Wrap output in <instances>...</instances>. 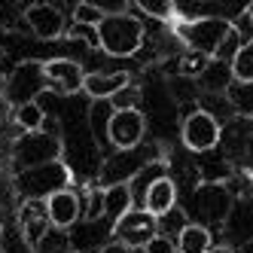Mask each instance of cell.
<instances>
[{
  "label": "cell",
  "instance_id": "cell-26",
  "mask_svg": "<svg viewBox=\"0 0 253 253\" xmlns=\"http://www.w3.org/2000/svg\"><path fill=\"white\" fill-rule=\"evenodd\" d=\"M80 213L85 216V220H98V216H104V189L101 186L85 192V205L80 202Z\"/></svg>",
  "mask_w": 253,
  "mask_h": 253
},
{
  "label": "cell",
  "instance_id": "cell-23",
  "mask_svg": "<svg viewBox=\"0 0 253 253\" xmlns=\"http://www.w3.org/2000/svg\"><path fill=\"white\" fill-rule=\"evenodd\" d=\"M43 122H46V110L40 107V101H28L15 107V125L22 131H37L43 128Z\"/></svg>",
  "mask_w": 253,
  "mask_h": 253
},
{
  "label": "cell",
  "instance_id": "cell-2",
  "mask_svg": "<svg viewBox=\"0 0 253 253\" xmlns=\"http://www.w3.org/2000/svg\"><path fill=\"white\" fill-rule=\"evenodd\" d=\"M95 34H98V46L113 58H131L143 46V22L134 19L131 12L104 15L95 25Z\"/></svg>",
  "mask_w": 253,
  "mask_h": 253
},
{
  "label": "cell",
  "instance_id": "cell-4",
  "mask_svg": "<svg viewBox=\"0 0 253 253\" xmlns=\"http://www.w3.org/2000/svg\"><path fill=\"white\" fill-rule=\"evenodd\" d=\"M235 202V195L229 189V183L223 180H205L198 183L189 195V211L202 226H223V220L229 216V208Z\"/></svg>",
  "mask_w": 253,
  "mask_h": 253
},
{
  "label": "cell",
  "instance_id": "cell-25",
  "mask_svg": "<svg viewBox=\"0 0 253 253\" xmlns=\"http://www.w3.org/2000/svg\"><path fill=\"white\" fill-rule=\"evenodd\" d=\"M131 3L140 12H147V15H153V19H159V22H171L174 15H177L174 0H131Z\"/></svg>",
  "mask_w": 253,
  "mask_h": 253
},
{
  "label": "cell",
  "instance_id": "cell-16",
  "mask_svg": "<svg viewBox=\"0 0 253 253\" xmlns=\"http://www.w3.org/2000/svg\"><path fill=\"white\" fill-rule=\"evenodd\" d=\"M19 226H22V238L25 244L37 247L40 238L52 229L46 220V208H43V198H25V205L19 211Z\"/></svg>",
  "mask_w": 253,
  "mask_h": 253
},
{
  "label": "cell",
  "instance_id": "cell-28",
  "mask_svg": "<svg viewBox=\"0 0 253 253\" xmlns=\"http://www.w3.org/2000/svg\"><path fill=\"white\" fill-rule=\"evenodd\" d=\"M205 64H208V55H205V52H195V49H189L186 55H180V74L195 80V77L205 70Z\"/></svg>",
  "mask_w": 253,
  "mask_h": 253
},
{
  "label": "cell",
  "instance_id": "cell-21",
  "mask_svg": "<svg viewBox=\"0 0 253 253\" xmlns=\"http://www.w3.org/2000/svg\"><path fill=\"white\" fill-rule=\"evenodd\" d=\"M226 226V235L235 241V244H244L250 238V220H247V198H241V202H232L229 208V216L223 220Z\"/></svg>",
  "mask_w": 253,
  "mask_h": 253
},
{
  "label": "cell",
  "instance_id": "cell-3",
  "mask_svg": "<svg viewBox=\"0 0 253 253\" xmlns=\"http://www.w3.org/2000/svg\"><path fill=\"white\" fill-rule=\"evenodd\" d=\"M156 153L159 147L156 143H137V147H128V150H116L110 159L101 165V174H98V186H113V183H131V180L147 171V165L156 162Z\"/></svg>",
  "mask_w": 253,
  "mask_h": 253
},
{
  "label": "cell",
  "instance_id": "cell-27",
  "mask_svg": "<svg viewBox=\"0 0 253 253\" xmlns=\"http://www.w3.org/2000/svg\"><path fill=\"white\" fill-rule=\"evenodd\" d=\"M137 101H140V88L131 85V83L125 88H119L113 98H107V104H110L113 110H131V107H137Z\"/></svg>",
  "mask_w": 253,
  "mask_h": 253
},
{
  "label": "cell",
  "instance_id": "cell-30",
  "mask_svg": "<svg viewBox=\"0 0 253 253\" xmlns=\"http://www.w3.org/2000/svg\"><path fill=\"white\" fill-rule=\"evenodd\" d=\"M88 6H95L101 15H119V12H128L131 0H85Z\"/></svg>",
  "mask_w": 253,
  "mask_h": 253
},
{
  "label": "cell",
  "instance_id": "cell-33",
  "mask_svg": "<svg viewBox=\"0 0 253 253\" xmlns=\"http://www.w3.org/2000/svg\"><path fill=\"white\" fill-rule=\"evenodd\" d=\"M250 12H253V9H250V6H244V9H241V15H238V19L232 22L235 34H238L241 40H250Z\"/></svg>",
  "mask_w": 253,
  "mask_h": 253
},
{
  "label": "cell",
  "instance_id": "cell-12",
  "mask_svg": "<svg viewBox=\"0 0 253 253\" xmlns=\"http://www.w3.org/2000/svg\"><path fill=\"white\" fill-rule=\"evenodd\" d=\"M43 77H46V88H52V92L80 95L85 70L74 58H49V61H43Z\"/></svg>",
  "mask_w": 253,
  "mask_h": 253
},
{
  "label": "cell",
  "instance_id": "cell-10",
  "mask_svg": "<svg viewBox=\"0 0 253 253\" xmlns=\"http://www.w3.org/2000/svg\"><path fill=\"white\" fill-rule=\"evenodd\" d=\"M43 88H46L43 64H37V61H22L9 74L6 95H9V101L15 107H19V104H28V101H37V95L43 92Z\"/></svg>",
  "mask_w": 253,
  "mask_h": 253
},
{
  "label": "cell",
  "instance_id": "cell-14",
  "mask_svg": "<svg viewBox=\"0 0 253 253\" xmlns=\"http://www.w3.org/2000/svg\"><path fill=\"white\" fill-rule=\"evenodd\" d=\"M131 83V74L128 70H95V74H85L83 77V88L92 101H107L113 98L119 88H125Z\"/></svg>",
  "mask_w": 253,
  "mask_h": 253
},
{
  "label": "cell",
  "instance_id": "cell-34",
  "mask_svg": "<svg viewBox=\"0 0 253 253\" xmlns=\"http://www.w3.org/2000/svg\"><path fill=\"white\" fill-rule=\"evenodd\" d=\"M3 253H37V250L25 244V238H3Z\"/></svg>",
  "mask_w": 253,
  "mask_h": 253
},
{
  "label": "cell",
  "instance_id": "cell-13",
  "mask_svg": "<svg viewBox=\"0 0 253 253\" xmlns=\"http://www.w3.org/2000/svg\"><path fill=\"white\" fill-rule=\"evenodd\" d=\"M43 208H46V220L52 229H70L77 220H80V195L74 189H58L43 198Z\"/></svg>",
  "mask_w": 253,
  "mask_h": 253
},
{
  "label": "cell",
  "instance_id": "cell-8",
  "mask_svg": "<svg viewBox=\"0 0 253 253\" xmlns=\"http://www.w3.org/2000/svg\"><path fill=\"white\" fill-rule=\"evenodd\" d=\"M223 137L220 119L211 110H195L183 119V128H180V140L189 153H211Z\"/></svg>",
  "mask_w": 253,
  "mask_h": 253
},
{
  "label": "cell",
  "instance_id": "cell-35",
  "mask_svg": "<svg viewBox=\"0 0 253 253\" xmlns=\"http://www.w3.org/2000/svg\"><path fill=\"white\" fill-rule=\"evenodd\" d=\"M98 253H131V250L125 247L122 241H116V238H107V241L98 247Z\"/></svg>",
  "mask_w": 253,
  "mask_h": 253
},
{
  "label": "cell",
  "instance_id": "cell-31",
  "mask_svg": "<svg viewBox=\"0 0 253 253\" xmlns=\"http://www.w3.org/2000/svg\"><path fill=\"white\" fill-rule=\"evenodd\" d=\"M19 0H0V28H15V22H19Z\"/></svg>",
  "mask_w": 253,
  "mask_h": 253
},
{
  "label": "cell",
  "instance_id": "cell-24",
  "mask_svg": "<svg viewBox=\"0 0 253 253\" xmlns=\"http://www.w3.org/2000/svg\"><path fill=\"white\" fill-rule=\"evenodd\" d=\"M110 110L113 107L107 104V101H95L92 104V113H88V128H92V134H95V140L101 143V147H110L107 143V119H110Z\"/></svg>",
  "mask_w": 253,
  "mask_h": 253
},
{
  "label": "cell",
  "instance_id": "cell-20",
  "mask_svg": "<svg viewBox=\"0 0 253 253\" xmlns=\"http://www.w3.org/2000/svg\"><path fill=\"white\" fill-rule=\"evenodd\" d=\"M104 189V216L116 220L128 208H134L131 202V183H113V186H101Z\"/></svg>",
  "mask_w": 253,
  "mask_h": 253
},
{
  "label": "cell",
  "instance_id": "cell-11",
  "mask_svg": "<svg viewBox=\"0 0 253 253\" xmlns=\"http://www.w3.org/2000/svg\"><path fill=\"white\" fill-rule=\"evenodd\" d=\"M22 22L28 25V31L37 40H58V37H64V12H61V6L40 3L37 0V3L25 6Z\"/></svg>",
  "mask_w": 253,
  "mask_h": 253
},
{
  "label": "cell",
  "instance_id": "cell-9",
  "mask_svg": "<svg viewBox=\"0 0 253 253\" xmlns=\"http://www.w3.org/2000/svg\"><path fill=\"white\" fill-rule=\"evenodd\" d=\"M147 134V119L137 107L131 110H110V119H107V143L113 150H128L137 147Z\"/></svg>",
  "mask_w": 253,
  "mask_h": 253
},
{
  "label": "cell",
  "instance_id": "cell-15",
  "mask_svg": "<svg viewBox=\"0 0 253 253\" xmlns=\"http://www.w3.org/2000/svg\"><path fill=\"white\" fill-rule=\"evenodd\" d=\"M110 223L113 220H107V216H98V220H77L70 229H64V232H70V238H67V244L70 247H77V250H98L107 238H110Z\"/></svg>",
  "mask_w": 253,
  "mask_h": 253
},
{
  "label": "cell",
  "instance_id": "cell-1",
  "mask_svg": "<svg viewBox=\"0 0 253 253\" xmlns=\"http://www.w3.org/2000/svg\"><path fill=\"white\" fill-rule=\"evenodd\" d=\"M177 37L183 40L189 49L205 52L208 58H223L229 61L235 55L244 40L235 34L229 19H220V15H202V19H189L177 25Z\"/></svg>",
  "mask_w": 253,
  "mask_h": 253
},
{
  "label": "cell",
  "instance_id": "cell-7",
  "mask_svg": "<svg viewBox=\"0 0 253 253\" xmlns=\"http://www.w3.org/2000/svg\"><path fill=\"white\" fill-rule=\"evenodd\" d=\"M159 216H153L147 208H128L122 216H116V220L110 223V238L122 241L125 247H143L153 235L159 232Z\"/></svg>",
  "mask_w": 253,
  "mask_h": 253
},
{
  "label": "cell",
  "instance_id": "cell-36",
  "mask_svg": "<svg viewBox=\"0 0 253 253\" xmlns=\"http://www.w3.org/2000/svg\"><path fill=\"white\" fill-rule=\"evenodd\" d=\"M205 253H235V250H232L229 244H220V247H216V244H211V247H208Z\"/></svg>",
  "mask_w": 253,
  "mask_h": 253
},
{
  "label": "cell",
  "instance_id": "cell-19",
  "mask_svg": "<svg viewBox=\"0 0 253 253\" xmlns=\"http://www.w3.org/2000/svg\"><path fill=\"white\" fill-rule=\"evenodd\" d=\"M211 244H213V235H211V229L202 226V223H186L183 229H180L177 241H174V247H177L180 253H205Z\"/></svg>",
  "mask_w": 253,
  "mask_h": 253
},
{
  "label": "cell",
  "instance_id": "cell-37",
  "mask_svg": "<svg viewBox=\"0 0 253 253\" xmlns=\"http://www.w3.org/2000/svg\"><path fill=\"white\" fill-rule=\"evenodd\" d=\"M40 3H52V6H55V0H40ZM74 3H77V0H74Z\"/></svg>",
  "mask_w": 253,
  "mask_h": 253
},
{
  "label": "cell",
  "instance_id": "cell-18",
  "mask_svg": "<svg viewBox=\"0 0 253 253\" xmlns=\"http://www.w3.org/2000/svg\"><path fill=\"white\" fill-rule=\"evenodd\" d=\"M195 80H198V85H202L205 92H211V95H223L226 88L232 85L229 61H223V58H208L205 70H202V74H198Z\"/></svg>",
  "mask_w": 253,
  "mask_h": 253
},
{
  "label": "cell",
  "instance_id": "cell-29",
  "mask_svg": "<svg viewBox=\"0 0 253 253\" xmlns=\"http://www.w3.org/2000/svg\"><path fill=\"white\" fill-rule=\"evenodd\" d=\"M101 19H104V15H101L95 6H88L85 0H77V3H74V25H80V28H83V25L95 28Z\"/></svg>",
  "mask_w": 253,
  "mask_h": 253
},
{
  "label": "cell",
  "instance_id": "cell-22",
  "mask_svg": "<svg viewBox=\"0 0 253 253\" xmlns=\"http://www.w3.org/2000/svg\"><path fill=\"white\" fill-rule=\"evenodd\" d=\"M229 74H232V83H250L253 80V43L244 40L235 55L229 58Z\"/></svg>",
  "mask_w": 253,
  "mask_h": 253
},
{
  "label": "cell",
  "instance_id": "cell-32",
  "mask_svg": "<svg viewBox=\"0 0 253 253\" xmlns=\"http://www.w3.org/2000/svg\"><path fill=\"white\" fill-rule=\"evenodd\" d=\"M140 250H143V253H177L174 241L168 238V235H162V232H156V235H153V238L143 244Z\"/></svg>",
  "mask_w": 253,
  "mask_h": 253
},
{
  "label": "cell",
  "instance_id": "cell-38",
  "mask_svg": "<svg viewBox=\"0 0 253 253\" xmlns=\"http://www.w3.org/2000/svg\"><path fill=\"white\" fill-rule=\"evenodd\" d=\"M195 3H213V0H195Z\"/></svg>",
  "mask_w": 253,
  "mask_h": 253
},
{
  "label": "cell",
  "instance_id": "cell-5",
  "mask_svg": "<svg viewBox=\"0 0 253 253\" xmlns=\"http://www.w3.org/2000/svg\"><path fill=\"white\" fill-rule=\"evenodd\" d=\"M67 183H70V168L61 159L43 162V165H34V168H22L15 174V189L25 198H46L52 192L64 189Z\"/></svg>",
  "mask_w": 253,
  "mask_h": 253
},
{
  "label": "cell",
  "instance_id": "cell-17",
  "mask_svg": "<svg viewBox=\"0 0 253 253\" xmlns=\"http://www.w3.org/2000/svg\"><path fill=\"white\" fill-rule=\"evenodd\" d=\"M174 205H177V183L171 177H156L143 192V208L162 220V216H168L174 211Z\"/></svg>",
  "mask_w": 253,
  "mask_h": 253
},
{
  "label": "cell",
  "instance_id": "cell-6",
  "mask_svg": "<svg viewBox=\"0 0 253 253\" xmlns=\"http://www.w3.org/2000/svg\"><path fill=\"white\" fill-rule=\"evenodd\" d=\"M55 159H61L58 134H49V131L37 128V131H25L19 140H15V153H12L15 171L43 165V162H55Z\"/></svg>",
  "mask_w": 253,
  "mask_h": 253
}]
</instances>
